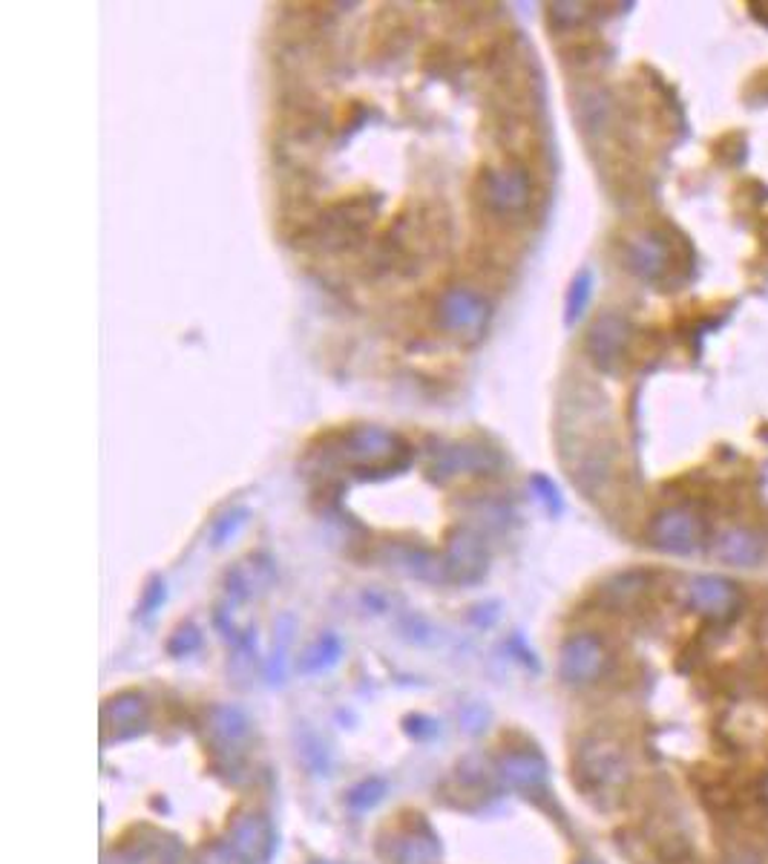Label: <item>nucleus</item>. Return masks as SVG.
I'll return each mask as SVG.
<instances>
[{
	"label": "nucleus",
	"mask_w": 768,
	"mask_h": 864,
	"mask_svg": "<svg viewBox=\"0 0 768 864\" xmlns=\"http://www.w3.org/2000/svg\"><path fill=\"white\" fill-rule=\"evenodd\" d=\"M529 485H533V490H536L538 499L545 501L550 513H561V494H559V487L552 485V478L536 473V476L529 478Z\"/></svg>",
	"instance_id": "2eb2a0df"
},
{
	"label": "nucleus",
	"mask_w": 768,
	"mask_h": 864,
	"mask_svg": "<svg viewBox=\"0 0 768 864\" xmlns=\"http://www.w3.org/2000/svg\"><path fill=\"white\" fill-rule=\"evenodd\" d=\"M489 317V306L487 300L475 294L470 289H447L440 294L438 300V324L440 329L449 331V334H464V338H475L484 331Z\"/></svg>",
	"instance_id": "6e6552de"
},
{
	"label": "nucleus",
	"mask_w": 768,
	"mask_h": 864,
	"mask_svg": "<svg viewBox=\"0 0 768 864\" xmlns=\"http://www.w3.org/2000/svg\"><path fill=\"white\" fill-rule=\"evenodd\" d=\"M685 606L711 622H731L743 611V588L720 574L691 576L685 585Z\"/></svg>",
	"instance_id": "20e7f679"
},
{
	"label": "nucleus",
	"mask_w": 768,
	"mask_h": 864,
	"mask_svg": "<svg viewBox=\"0 0 768 864\" xmlns=\"http://www.w3.org/2000/svg\"><path fill=\"white\" fill-rule=\"evenodd\" d=\"M705 539L703 519L688 508H665L648 525L650 548L671 553V557H688Z\"/></svg>",
	"instance_id": "39448f33"
},
{
	"label": "nucleus",
	"mask_w": 768,
	"mask_h": 864,
	"mask_svg": "<svg viewBox=\"0 0 768 864\" xmlns=\"http://www.w3.org/2000/svg\"><path fill=\"white\" fill-rule=\"evenodd\" d=\"M648 588L650 576L645 571H627V574H619L617 580H610L605 585V597L617 608H631L648 594Z\"/></svg>",
	"instance_id": "f8f14e48"
},
{
	"label": "nucleus",
	"mask_w": 768,
	"mask_h": 864,
	"mask_svg": "<svg viewBox=\"0 0 768 864\" xmlns=\"http://www.w3.org/2000/svg\"><path fill=\"white\" fill-rule=\"evenodd\" d=\"M578 781L601 804H613L631 790V755L617 738H590L578 746Z\"/></svg>",
	"instance_id": "f03ea898"
},
{
	"label": "nucleus",
	"mask_w": 768,
	"mask_h": 864,
	"mask_svg": "<svg viewBox=\"0 0 768 864\" xmlns=\"http://www.w3.org/2000/svg\"><path fill=\"white\" fill-rule=\"evenodd\" d=\"M624 263L627 271L636 275L645 283H662L671 271V243L659 231H636L624 243Z\"/></svg>",
	"instance_id": "1a4fd4ad"
},
{
	"label": "nucleus",
	"mask_w": 768,
	"mask_h": 864,
	"mask_svg": "<svg viewBox=\"0 0 768 864\" xmlns=\"http://www.w3.org/2000/svg\"><path fill=\"white\" fill-rule=\"evenodd\" d=\"M590 297H593V275L590 268H585V271H578L576 280L570 283L568 303H564V324L568 326L578 324V320L585 317L587 306H590Z\"/></svg>",
	"instance_id": "ddd939ff"
},
{
	"label": "nucleus",
	"mask_w": 768,
	"mask_h": 864,
	"mask_svg": "<svg viewBox=\"0 0 768 864\" xmlns=\"http://www.w3.org/2000/svg\"><path fill=\"white\" fill-rule=\"evenodd\" d=\"M498 467H501V455L484 441H452L435 450L429 470H432V478L449 482L458 476H487Z\"/></svg>",
	"instance_id": "0eeeda50"
},
{
	"label": "nucleus",
	"mask_w": 768,
	"mask_h": 864,
	"mask_svg": "<svg viewBox=\"0 0 768 864\" xmlns=\"http://www.w3.org/2000/svg\"><path fill=\"white\" fill-rule=\"evenodd\" d=\"M561 678L573 683V686H593L599 683L610 669V652L599 634L582 631L568 637L561 646Z\"/></svg>",
	"instance_id": "423d86ee"
},
{
	"label": "nucleus",
	"mask_w": 768,
	"mask_h": 864,
	"mask_svg": "<svg viewBox=\"0 0 768 864\" xmlns=\"http://www.w3.org/2000/svg\"><path fill=\"white\" fill-rule=\"evenodd\" d=\"M631 340V324L617 312L601 315L587 331V357L599 366L601 372H617L624 357V346Z\"/></svg>",
	"instance_id": "9d476101"
},
{
	"label": "nucleus",
	"mask_w": 768,
	"mask_h": 864,
	"mask_svg": "<svg viewBox=\"0 0 768 864\" xmlns=\"http://www.w3.org/2000/svg\"><path fill=\"white\" fill-rule=\"evenodd\" d=\"M582 864H596V862H582Z\"/></svg>",
	"instance_id": "f3484780"
},
{
	"label": "nucleus",
	"mask_w": 768,
	"mask_h": 864,
	"mask_svg": "<svg viewBox=\"0 0 768 864\" xmlns=\"http://www.w3.org/2000/svg\"><path fill=\"white\" fill-rule=\"evenodd\" d=\"M245 519H248V510H233V513L222 516V522L214 527V539H217V545H222V539L236 534V527L245 525Z\"/></svg>",
	"instance_id": "dca6fc26"
},
{
	"label": "nucleus",
	"mask_w": 768,
	"mask_h": 864,
	"mask_svg": "<svg viewBox=\"0 0 768 864\" xmlns=\"http://www.w3.org/2000/svg\"><path fill=\"white\" fill-rule=\"evenodd\" d=\"M585 3H552L550 7V24H556L559 29H573L582 21H587Z\"/></svg>",
	"instance_id": "4468645a"
},
{
	"label": "nucleus",
	"mask_w": 768,
	"mask_h": 864,
	"mask_svg": "<svg viewBox=\"0 0 768 864\" xmlns=\"http://www.w3.org/2000/svg\"><path fill=\"white\" fill-rule=\"evenodd\" d=\"M317 455H322V464L352 470L357 476H389V473L409 467L412 447L389 429L357 424V427L326 438Z\"/></svg>",
	"instance_id": "f257e3e1"
},
{
	"label": "nucleus",
	"mask_w": 768,
	"mask_h": 864,
	"mask_svg": "<svg viewBox=\"0 0 768 864\" xmlns=\"http://www.w3.org/2000/svg\"><path fill=\"white\" fill-rule=\"evenodd\" d=\"M714 557L731 568H757L766 559V539L752 527H731L714 541Z\"/></svg>",
	"instance_id": "9b49d317"
},
{
	"label": "nucleus",
	"mask_w": 768,
	"mask_h": 864,
	"mask_svg": "<svg viewBox=\"0 0 768 864\" xmlns=\"http://www.w3.org/2000/svg\"><path fill=\"white\" fill-rule=\"evenodd\" d=\"M478 203L492 217H521L533 205V177L519 162L484 168L478 177Z\"/></svg>",
	"instance_id": "7ed1b4c3"
}]
</instances>
